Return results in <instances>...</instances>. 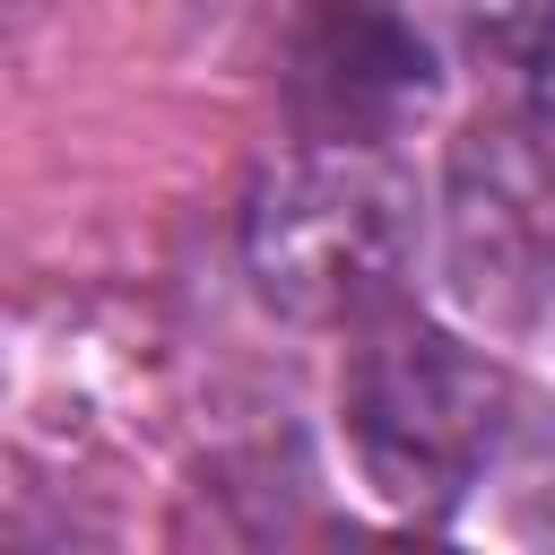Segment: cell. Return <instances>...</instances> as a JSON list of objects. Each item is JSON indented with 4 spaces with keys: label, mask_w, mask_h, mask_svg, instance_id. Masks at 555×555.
Wrapping results in <instances>:
<instances>
[{
    "label": "cell",
    "mask_w": 555,
    "mask_h": 555,
    "mask_svg": "<svg viewBox=\"0 0 555 555\" xmlns=\"http://www.w3.org/2000/svg\"><path fill=\"white\" fill-rule=\"evenodd\" d=\"M338 416H347V451L364 486L399 520H451L520 442L512 373L460 330L416 321L399 304L356 321Z\"/></svg>",
    "instance_id": "1"
},
{
    "label": "cell",
    "mask_w": 555,
    "mask_h": 555,
    "mask_svg": "<svg viewBox=\"0 0 555 555\" xmlns=\"http://www.w3.org/2000/svg\"><path fill=\"white\" fill-rule=\"evenodd\" d=\"M251 295L295 330H356L399 304L416 260V191L390 147L304 139L278 156L234 217Z\"/></svg>",
    "instance_id": "2"
},
{
    "label": "cell",
    "mask_w": 555,
    "mask_h": 555,
    "mask_svg": "<svg viewBox=\"0 0 555 555\" xmlns=\"http://www.w3.org/2000/svg\"><path fill=\"white\" fill-rule=\"evenodd\" d=\"M442 286L477 330H538L555 312V121L512 104L442 147L434 182Z\"/></svg>",
    "instance_id": "3"
},
{
    "label": "cell",
    "mask_w": 555,
    "mask_h": 555,
    "mask_svg": "<svg viewBox=\"0 0 555 555\" xmlns=\"http://www.w3.org/2000/svg\"><path fill=\"white\" fill-rule=\"evenodd\" d=\"M434 43L399 0H304L286 26V104L304 139H399L434 104Z\"/></svg>",
    "instance_id": "4"
},
{
    "label": "cell",
    "mask_w": 555,
    "mask_h": 555,
    "mask_svg": "<svg viewBox=\"0 0 555 555\" xmlns=\"http://www.w3.org/2000/svg\"><path fill=\"white\" fill-rule=\"evenodd\" d=\"M460 26L503 95L555 121V0H460Z\"/></svg>",
    "instance_id": "5"
}]
</instances>
